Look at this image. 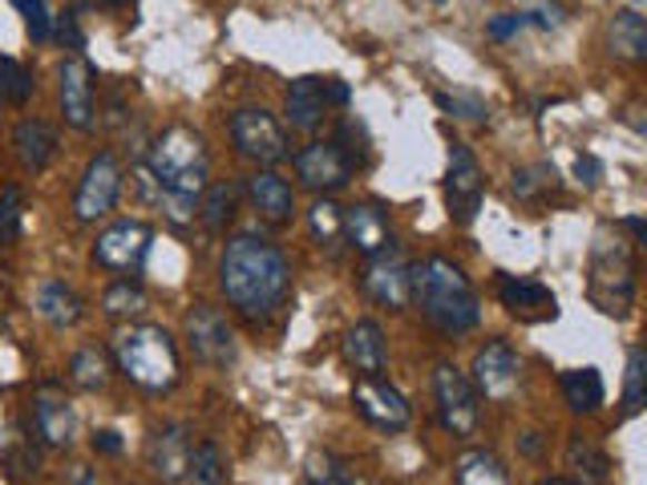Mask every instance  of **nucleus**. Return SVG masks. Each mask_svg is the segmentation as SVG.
I'll list each match as a JSON object with an SVG mask.
<instances>
[{
    "mask_svg": "<svg viewBox=\"0 0 647 485\" xmlns=\"http://www.w3.org/2000/svg\"><path fill=\"white\" fill-rule=\"evenodd\" d=\"M219 284H223L227 304L239 316H247V320H268V316L279 311V304L288 299L291 267L276 242L247 231L227 239L223 259H219Z\"/></svg>",
    "mask_w": 647,
    "mask_h": 485,
    "instance_id": "1",
    "label": "nucleus"
},
{
    "mask_svg": "<svg viewBox=\"0 0 647 485\" xmlns=\"http://www.w3.org/2000/svg\"><path fill=\"white\" fill-rule=\"evenodd\" d=\"M150 178H155V199L167 210L170 222H190L195 219V202L207 190V175H211V158L207 146L190 126H170L162 130L155 146H150V162H146Z\"/></svg>",
    "mask_w": 647,
    "mask_h": 485,
    "instance_id": "2",
    "label": "nucleus"
},
{
    "mask_svg": "<svg viewBox=\"0 0 647 485\" xmlns=\"http://www.w3.org/2000/svg\"><path fill=\"white\" fill-rule=\"evenodd\" d=\"M414 279V296L421 304V316L446 336H466L474 324L481 320L478 291L469 287L466 271L458 264H449L446 255H429L417 267H409Z\"/></svg>",
    "mask_w": 647,
    "mask_h": 485,
    "instance_id": "3",
    "label": "nucleus"
},
{
    "mask_svg": "<svg viewBox=\"0 0 647 485\" xmlns=\"http://www.w3.org/2000/svg\"><path fill=\"white\" fill-rule=\"evenodd\" d=\"M118 364L146 393H167L179 380V348L170 340V331L155 328V324L118 336Z\"/></svg>",
    "mask_w": 647,
    "mask_h": 485,
    "instance_id": "4",
    "label": "nucleus"
},
{
    "mask_svg": "<svg viewBox=\"0 0 647 485\" xmlns=\"http://www.w3.org/2000/svg\"><path fill=\"white\" fill-rule=\"evenodd\" d=\"M587 296L603 316H627L631 299H636V255L631 242L615 239L591 251V279H587Z\"/></svg>",
    "mask_w": 647,
    "mask_h": 485,
    "instance_id": "5",
    "label": "nucleus"
},
{
    "mask_svg": "<svg viewBox=\"0 0 647 485\" xmlns=\"http://www.w3.org/2000/svg\"><path fill=\"white\" fill-rule=\"evenodd\" d=\"M434 397H437V417L454 437H474L481 420L478 393L469 385V376L454 364H437L434 368Z\"/></svg>",
    "mask_w": 647,
    "mask_h": 485,
    "instance_id": "6",
    "label": "nucleus"
},
{
    "mask_svg": "<svg viewBox=\"0 0 647 485\" xmlns=\"http://www.w3.org/2000/svg\"><path fill=\"white\" fill-rule=\"evenodd\" d=\"M231 142L239 155L259 166H276L288 158V133L276 121V113L259 110V106L231 113Z\"/></svg>",
    "mask_w": 647,
    "mask_h": 485,
    "instance_id": "7",
    "label": "nucleus"
},
{
    "mask_svg": "<svg viewBox=\"0 0 647 485\" xmlns=\"http://www.w3.org/2000/svg\"><path fill=\"white\" fill-rule=\"evenodd\" d=\"M481 195H486V178L466 142L449 146V170H446V207L454 222H474L481 210Z\"/></svg>",
    "mask_w": 647,
    "mask_h": 485,
    "instance_id": "8",
    "label": "nucleus"
},
{
    "mask_svg": "<svg viewBox=\"0 0 647 485\" xmlns=\"http://www.w3.org/2000/svg\"><path fill=\"white\" fill-rule=\"evenodd\" d=\"M150 242H155V231H150L142 219H122L98 235L93 259H98V267L113 271V276H126V271H138V267H142Z\"/></svg>",
    "mask_w": 647,
    "mask_h": 485,
    "instance_id": "9",
    "label": "nucleus"
},
{
    "mask_svg": "<svg viewBox=\"0 0 647 485\" xmlns=\"http://www.w3.org/2000/svg\"><path fill=\"white\" fill-rule=\"evenodd\" d=\"M348 101V86L340 78H300L288 86V121L291 130H316L324 121V113L332 106H345Z\"/></svg>",
    "mask_w": 647,
    "mask_h": 485,
    "instance_id": "10",
    "label": "nucleus"
},
{
    "mask_svg": "<svg viewBox=\"0 0 647 485\" xmlns=\"http://www.w3.org/2000/svg\"><path fill=\"white\" fill-rule=\"evenodd\" d=\"M118 190H122V166L113 155L90 158L86 175L78 182V195H73V215L81 222H93L101 215H110L113 202H118Z\"/></svg>",
    "mask_w": 647,
    "mask_h": 485,
    "instance_id": "11",
    "label": "nucleus"
},
{
    "mask_svg": "<svg viewBox=\"0 0 647 485\" xmlns=\"http://www.w3.org/2000/svg\"><path fill=\"white\" fill-rule=\"evenodd\" d=\"M360 287L365 296L385 304V308H405L409 296H414V279H409V264L397 247H385V251L369 255V264L360 271Z\"/></svg>",
    "mask_w": 647,
    "mask_h": 485,
    "instance_id": "12",
    "label": "nucleus"
},
{
    "mask_svg": "<svg viewBox=\"0 0 647 485\" xmlns=\"http://www.w3.org/2000/svg\"><path fill=\"white\" fill-rule=\"evenodd\" d=\"M352 405H357V413L369 425H377V429H405L409 425V400L401 397V388H392L389 380H380V376H360L357 385H352Z\"/></svg>",
    "mask_w": 647,
    "mask_h": 485,
    "instance_id": "13",
    "label": "nucleus"
},
{
    "mask_svg": "<svg viewBox=\"0 0 647 485\" xmlns=\"http://www.w3.org/2000/svg\"><path fill=\"white\" fill-rule=\"evenodd\" d=\"M187 344L202 364H231L235 360V336L231 324L211 304H195L187 311Z\"/></svg>",
    "mask_w": 647,
    "mask_h": 485,
    "instance_id": "14",
    "label": "nucleus"
},
{
    "mask_svg": "<svg viewBox=\"0 0 647 485\" xmlns=\"http://www.w3.org/2000/svg\"><path fill=\"white\" fill-rule=\"evenodd\" d=\"M296 175L316 195H332V190H340L352 178V166L336 150V142H312L296 155Z\"/></svg>",
    "mask_w": 647,
    "mask_h": 485,
    "instance_id": "15",
    "label": "nucleus"
},
{
    "mask_svg": "<svg viewBox=\"0 0 647 485\" xmlns=\"http://www.w3.org/2000/svg\"><path fill=\"white\" fill-rule=\"evenodd\" d=\"M486 400H506L518 388V356L506 340H490L474 356V380Z\"/></svg>",
    "mask_w": 647,
    "mask_h": 485,
    "instance_id": "16",
    "label": "nucleus"
},
{
    "mask_svg": "<svg viewBox=\"0 0 647 485\" xmlns=\"http://www.w3.org/2000/svg\"><path fill=\"white\" fill-rule=\"evenodd\" d=\"M190 449H195L190 433L182 425H167V429H155V437L146 445V465L162 485H182L187 482Z\"/></svg>",
    "mask_w": 647,
    "mask_h": 485,
    "instance_id": "17",
    "label": "nucleus"
},
{
    "mask_svg": "<svg viewBox=\"0 0 647 485\" xmlns=\"http://www.w3.org/2000/svg\"><path fill=\"white\" fill-rule=\"evenodd\" d=\"M498 299H502V308L510 311V316H518V320H526V324L555 320L558 316L555 291L530 276H502L498 279Z\"/></svg>",
    "mask_w": 647,
    "mask_h": 485,
    "instance_id": "18",
    "label": "nucleus"
},
{
    "mask_svg": "<svg viewBox=\"0 0 647 485\" xmlns=\"http://www.w3.org/2000/svg\"><path fill=\"white\" fill-rule=\"evenodd\" d=\"M57 93H61V113L73 130H90L93 126V81L90 66L81 57H66L57 69Z\"/></svg>",
    "mask_w": 647,
    "mask_h": 485,
    "instance_id": "19",
    "label": "nucleus"
},
{
    "mask_svg": "<svg viewBox=\"0 0 647 485\" xmlns=\"http://www.w3.org/2000/svg\"><path fill=\"white\" fill-rule=\"evenodd\" d=\"M345 239L357 247L360 255H377L385 247H392V222L389 215L372 202H357L345 210Z\"/></svg>",
    "mask_w": 647,
    "mask_h": 485,
    "instance_id": "20",
    "label": "nucleus"
},
{
    "mask_svg": "<svg viewBox=\"0 0 647 485\" xmlns=\"http://www.w3.org/2000/svg\"><path fill=\"white\" fill-rule=\"evenodd\" d=\"M385 331L377 320H357L345 331V360L357 368L360 376H380L385 373Z\"/></svg>",
    "mask_w": 647,
    "mask_h": 485,
    "instance_id": "21",
    "label": "nucleus"
},
{
    "mask_svg": "<svg viewBox=\"0 0 647 485\" xmlns=\"http://www.w3.org/2000/svg\"><path fill=\"white\" fill-rule=\"evenodd\" d=\"M33 425H37V437L46 445H69L73 442V405H69L61 393L46 388V393H37L33 400Z\"/></svg>",
    "mask_w": 647,
    "mask_h": 485,
    "instance_id": "22",
    "label": "nucleus"
},
{
    "mask_svg": "<svg viewBox=\"0 0 647 485\" xmlns=\"http://www.w3.org/2000/svg\"><path fill=\"white\" fill-rule=\"evenodd\" d=\"M247 195H251L259 215L271 222L291 219V210H296V195H291V187L276 170H256V175L247 178Z\"/></svg>",
    "mask_w": 647,
    "mask_h": 485,
    "instance_id": "23",
    "label": "nucleus"
},
{
    "mask_svg": "<svg viewBox=\"0 0 647 485\" xmlns=\"http://www.w3.org/2000/svg\"><path fill=\"white\" fill-rule=\"evenodd\" d=\"M37 311L46 316L53 328H73L81 320V299L73 287H66L61 279H46L37 291Z\"/></svg>",
    "mask_w": 647,
    "mask_h": 485,
    "instance_id": "24",
    "label": "nucleus"
},
{
    "mask_svg": "<svg viewBox=\"0 0 647 485\" xmlns=\"http://www.w3.org/2000/svg\"><path fill=\"white\" fill-rule=\"evenodd\" d=\"M12 146H17V158H21L24 166L41 170V166H49V158H53L57 138H53V130H49L46 121L24 118L21 126L12 130Z\"/></svg>",
    "mask_w": 647,
    "mask_h": 485,
    "instance_id": "25",
    "label": "nucleus"
},
{
    "mask_svg": "<svg viewBox=\"0 0 647 485\" xmlns=\"http://www.w3.org/2000/svg\"><path fill=\"white\" fill-rule=\"evenodd\" d=\"M454 477L458 485H510L506 465L498 462V453L490 449H466L454 465Z\"/></svg>",
    "mask_w": 647,
    "mask_h": 485,
    "instance_id": "26",
    "label": "nucleus"
},
{
    "mask_svg": "<svg viewBox=\"0 0 647 485\" xmlns=\"http://www.w3.org/2000/svg\"><path fill=\"white\" fill-rule=\"evenodd\" d=\"M239 199H243V187L239 182H215V187L202 190V227L211 235L227 231V222L235 219V210H239Z\"/></svg>",
    "mask_w": 647,
    "mask_h": 485,
    "instance_id": "27",
    "label": "nucleus"
},
{
    "mask_svg": "<svg viewBox=\"0 0 647 485\" xmlns=\"http://www.w3.org/2000/svg\"><path fill=\"white\" fill-rule=\"evenodd\" d=\"M607 37H611V53L627 57V61H644L647 57V21L636 9L615 12Z\"/></svg>",
    "mask_w": 647,
    "mask_h": 485,
    "instance_id": "28",
    "label": "nucleus"
},
{
    "mask_svg": "<svg viewBox=\"0 0 647 485\" xmlns=\"http://www.w3.org/2000/svg\"><path fill=\"white\" fill-rule=\"evenodd\" d=\"M567 465L583 477V485H603L607 477H611L607 453H603L591 437H583V433H575V437L567 442Z\"/></svg>",
    "mask_w": 647,
    "mask_h": 485,
    "instance_id": "29",
    "label": "nucleus"
},
{
    "mask_svg": "<svg viewBox=\"0 0 647 485\" xmlns=\"http://www.w3.org/2000/svg\"><path fill=\"white\" fill-rule=\"evenodd\" d=\"M563 397L575 413H595L603 405V376L595 368H570L563 373Z\"/></svg>",
    "mask_w": 647,
    "mask_h": 485,
    "instance_id": "30",
    "label": "nucleus"
},
{
    "mask_svg": "<svg viewBox=\"0 0 647 485\" xmlns=\"http://www.w3.org/2000/svg\"><path fill=\"white\" fill-rule=\"evenodd\" d=\"M308 227H312L316 242L320 247H328V251H336L340 242H345V210L336 207L328 195L324 199L312 202V210H308Z\"/></svg>",
    "mask_w": 647,
    "mask_h": 485,
    "instance_id": "31",
    "label": "nucleus"
},
{
    "mask_svg": "<svg viewBox=\"0 0 647 485\" xmlns=\"http://www.w3.org/2000/svg\"><path fill=\"white\" fill-rule=\"evenodd\" d=\"M227 482V462L219 445L202 442L190 449V465H187V485H223Z\"/></svg>",
    "mask_w": 647,
    "mask_h": 485,
    "instance_id": "32",
    "label": "nucleus"
},
{
    "mask_svg": "<svg viewBox=\"0 0 647 485\" xmlns=\"http://www.w3.org/2000/svg\"><path fill=\"white\" fill-rule=\"evenodd\" d=\"M69 376H73V385L81 388H106L110 385V360H106V353H98V348H81V353H73V360H69Z\"/></svg>",
    "mask_w": 647,
    "mask_h": 485,
    "instance_id": "33",
    "label": "nucleus"
},
{
    "mask_svg": "<svg viewBox=\"0 0 647 485\" xmlns=\"http://www.w3.org/2000/svg\"><path fill=\"white\" fill-rule=\"evenodd\" d=\"M146 291L138 284H130V279H118V284L106 287V296H101V308H106V316H138V311H146Z\"/></svg>",
    "mask_w": 647,
    "mask_h": 485,
    "instance_id": "34",
    "label": "nucleus"
},
{
    "mask_svg": "<svg viewBox=\"0 0 647 485\" xmlns=\"http://www.w3.org/2000/svg\"><path fill=\"white\" fill-rule=\"evenodd\" d=\"M0 98L12 101V106H24L33 98V73L12 57H0Z\"/></svg>",
    "mask_w": 647,
    "mask_h": 485,
    "instance_id": "35",
    "label": "nucleus"
},
{
    "mask_svg": "<svg viewBox=\"0 0 647 485\" xmlns=\"http://www.w3.org/2000/svg\"><path fill=\"white\" fill-rule=\"evenodd\" d=\"M336 150L348 158V166H365L369 162V133H365V126H360L357 118H345L340 126H336Z\"/></svg>",
    "mask_w": 647,
    "mask_h": 485,
    "instance_id": "36",
    "label": "nucleus"
},
{
    "mask_svg": "<svg viewBox=\"0 0 647 485\" xmlns=\"http://www.w3.org/2000/svg\"><path fill=\"white\" fill-rule=\"evenodd\" d=\"M644 376H647V356L644 348H627V385H624V413L636 417L644 408Z\"/></svg>",
    "mask_w": 647,
    "mask_h": 485,
    "instance_id": "37",
    "label": "nucleus"
},
{
    "mask_svg": "<svg viewBox=\"0 0 647 485\" xmlns=\"http://www.w3.org/2000/svg\"><path fill=\"white\" fill-rule=\"evenodd\" d=\"M308 485H352V474L332 453H312L308 457Z\"/></svg>",
    "mask_w": 647,
    "mask_h": 485,
    "instance_id": "38",
    "label": "nucleus"
},
{
    "mask_svg": "<svg viewBox=\"0 0 647 485\" xmlns=\"http://www.w3.org/2000/svg\"><path fill=\"white\" fill-rule=\"evenodd\" d=\"M21 215H24V195L17 187H4L0 190V242L21 235Z\"/></svg>",
    "mask_w": 647,
    "mask_h": 485,
    "instance_id": "39",
    "label": "nucleus"
},
{
    "mask_svg": "<svg viewBox=\"0 0 647 485\" xmlns=\"http://www.w3.org/2000/svg\"><path fill=\"white\" fill-rule=\"evenodd\" d=\"M437 106L454 118H469V121H486L490 118V106L478 98V93H437Z\"/></svg>",
    "mask_w": 647,
    "mask_h": 485,
    "instance_id": "40",
    "label": "nucleus"
},
{
    "mask_svg": "<svg viewBox=\"0 0 647 485\" xmlns=\"http://www.w3.org/2000/svg\"><path fill=\"white\" fill-rule=\"evenodd\" d=\"M12 4L24 12V24H29L33 41H49L53 37V12H49L46 0H12Z\"/></svg>",
    "mask_w": 647,
    "mask_h": 485,
    "instance_id": "41",
    "label": "nucleus"
},
{
    "mask_svg": "<svg viewBox=\"0 0 647 485\" xmlns=\"http://www.w3.org/2000/svg\"><path fill=\"white\" fill-rule=\"evenodd\" d=\"M547 166H535V170H518V175H514V195H518V199H535L538 190L547 187Z\"/></svg>",
    "mask_w": 647,
    "mask_h": 485,
    "instance_id": "42",
    "label": "nucleus"
},
{
    "mask_svg": "<svg viewBox=\"0 0 647 485\" xmlns=\"http://www.w3.org/2000/svg\"><path fill=\"white\" fill-rule=\"evenodd\" d=\"M526 21H530V17H522V12H502V17H494V21L486 24V33H490L494 41H506V37L518 33Z\"/></svg>",
    "mask_w": 647,
    "mask_h": 485,
    "instance_id": "43",
    "label": "nucleus"
},
{
    "mask_svg": "<svg viewBox=\"0 0 647 485\" xmlns=\"http://www.w3.org/2000/svg\"><path fill=\"white\" fill-rule=\"evenodd\" d=\"M575 178H579L583 187H599L603 162L595 155H579V158H575Z\"/></svg>",
    "mask_w": 647,
    "mask_h": 485,
    "instance_id": "44",
    "label": "nucleus"
},
{
    "mask_svg": "<svg viewBox=\"0 0 647 485\" xmlns=\"http://www.w3.org/2000/svg\"><path fill=\"white\" fill-rule=\"evenodd\" d=\"M93 449L98 453H122V442H118V433L113 429H101V433H93Z\"/></svg>",
    "mask_w": 647,
    "mask_h": 485,
    "instance_id": "45",
    "label": "nucleus"
},
{
    "mask_svg": "<svg viewBox=\"0 0 647 485\" xmlns=\"http://www.w3.org/2000/svg\"><path fill=\"white\" fill-rule=\"evenodd\" d=\"M57 37H61V41H69L73 49H81V33H78V21H73V12H69V17H61V24H57Z\"/></svg>",
    "mask_w": 647,
    "mask_h": 485,
    "instance_id": "46",
    "label": "nucleus"
},
{
    "mask_svg": "<svg viewBox=\"0 0 647 485\" xmlns=\"http://www.w3.org/2000/svg\"><path fill=\"white\" fill-rule=\"evenodd\" d=\"M619 227H624V231L636 235V242H644V239H647V222L639 219V215H631V219H624V222H619Z\"/></svg>",
    "mask_w": 647,
    "mask_h": 485,
    "instance_id": "47",
    "label": "nucleus"
},
{
    "mask_svg": "<svg viewBox=\"0 0 647 485\" xmlns=\"http://www.w3.org/2000/svg\"><path fill=\"white\" fill-rule=\"evenodd\" d=\"M73 485H98V477H93V469L78 465V469H73Z\"/></svg>",
    "mask_w": 647,
    "mask_h": 485,
    "instance_id": "48",
    "label": "nucleus"
},
{
    "mask_svg": "<svg viewBox=\"0 0 647 485\" xmlns=\"http://www.w3.org/2000/svg\"><path fill=\"white\" fill-rule=\"evenodd\" d=\"M538 485H570V482H563V477H547V482H538Z\"/></svg>",
    "mask_w": 647,
    "mask_h": 485,
    "instance_id": "49",
    "label": "nucleus"
},
{
    "mask_svg": "<svg viewBox=\"0 0 647 485\" xmlns=\"http://www.w3.org/2000/svg\"><path fill=\"white\" fill-rule=\"evenodd\" d=\"M106 4H113V9H118V4H130V0H106Z\"/></svg>",
    "mask_w": 647,
    "mask_h": 485,
    "instance_id": "50",
    "label": "nucleus"
},
{
    "mask_svg": "<svg viewBox=\"0 0 647 485\" xmlns=\"http://www.w3.org/2000/svg\"><path fill=\"white\" fill-rule=\"evenodd\" d=\"M437 4H446V0H437Z\"/></svg>",
    "mask_w": 647,
    "mask_h": 485,
    "instance_id": "51",
    "label": "nucleus"
}]
</instances>
